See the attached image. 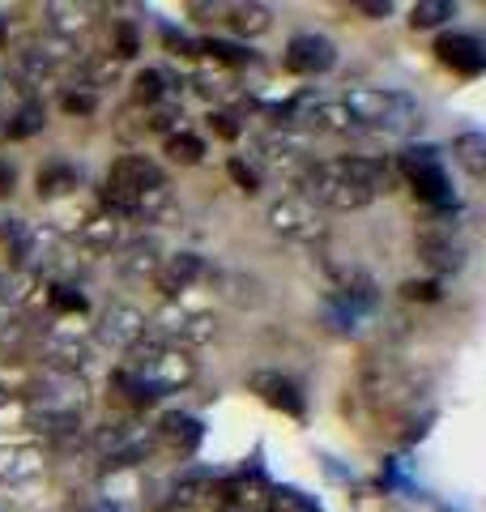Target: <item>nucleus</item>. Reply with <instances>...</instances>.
<instances>
[{"label":"nucleus","mask_w":486,"mask_h":512,"mask_svg":"<svg viewBox=\"0 0 486 512\" xmlns=\"http://www.w3.org/2000/svg\"><path fill=\"white\" fill-rule=\"evenodd\" d=\"M209 128H214L218 137H226V141H235V137H239V124H235L231 111H209Z\"/></svg>","instance_id":"58836bf2"},{"label":"nucleus","mask_w":486,"mask_h":512,"mask_svg":"<svg viewBox=\"0 0 486 512\" xmlns=\"http://www.w3.org/2000/svg\"><path fill=\"white\" fill-rule=\"evenodd\" d=\"M252 393L261 397L265 406L290 414V419H303V414H307V397L299 389V380H290L282 372H256L252 376Z\"/></svg>","instance_id":"f8f14e48"},{"label":"nucleus","mask_w":486,"mask_h":512,"mask_svg":"<svg viewBox=\"0 0 486 512\" xmlns=\"http://www.w3.org/2000/svg\"><path fill=\"white\" fill-rule=\"evenodd\" d=\"M158 440L180 448V453H197V444L205 440V427L197 414H184V410H171L158 419Z\"/></svg>","instance_id":"a211bd4d"},{"label":"nucleus","mask_w":486,"mask_h":512,"mask_svg":"<svg viewBox=\"0 0 486 512\" xmlns=\"http://www.w3.org/2000/svg\"><path fill=\"white\" fill-rule=\"evenodd\" d=\"M359 13H367V18H388L393 0H359Z\"/></svg>","instance_id":"ea45409f"},{"label":"nucleus","mask_w":486,"mask_h":512,"mask_svg":"<svg viewBox=\"0 0 486 512\" xmlns=\"http://www.w3.org/2000/svg\"><path fill=\"white\" fill-rule=\"evenodd\" d=\"M226 171H231V180L239 184V192H248V197H252V192H261V171L248 167L243 158H231V163H226Z\"/></svg>","instance_id":"72a5a7b5"},{"label":"nucleus","mask_w":486,"mask_h":512,"mask_svg":"<svg viewBox=\"0 0 486 512\" xmlns=\"http://www.w3.org/2000/svg\"><path fill=\"white\" fill-rule=\"evenodd\" d=\"M47 303H52L60 316H81L86 312V295H77L69 282H47Z\"/></svg>","instance_id":"7c9ffc66"},{"label":"nucleus","mask_w":486,"mask_h":512,"mask_svg":"<svg viewBox=\"0 0 486 512\" xmlns=\"http://www.w3.org/2000/svg\"><path fill=\"white\" fill-rule=\"evenodd\" d=\"M0 39H5V26H0Z\"/></svg>","instance_id":"37998d69"},{"label":"nucleus","mask_w":486,"mask_h":512,"mask_svg":"<svg viewBox=\"0 0 486 512\" xmlns=\"http://www.w3.org/2000/svg\"><path fill=\"white\" fill-rule=\"evenodd\" d=\"M5 192H13V167L0 163V197H5Z\"/></svg>","instance_id":"79ce46f5"},{"label":"nucleus","mask_w":486,"mask_h":512,"mask_svg":"<svg viewBox=\"0 0 486 512\" xmlns=\"http://www.w3.org/2000/svg\"><path fill=\"white\" fill-rule=\"evenodd\" d=\"M77 167H69L64 158H52V163H43L39 175H35V184H39V197L43 201H56V197H69V192L77 188Z\"/></svg>","instance_id":"412c9836"},{"label":"nucleus","mask_w":486,"mask_h":512,"mask_svg":"<svg viewBox=\"0 0 486 512\" xmlns=\"http://www.w3.org/2000/svg\"><path fill=\"white\" fill-rule=\"evenodd\" d=\"M162 94H167V77H162L158 69H141V73L133 77V99H137V103H150V107H154Z\"/></svg>","instance_id":"2f4dec72"},{"label":"nucleus","mask_w":486,"mask_h":512,"mask_svg":"<svg viewBox=\"0 0 486 512\" xmlns=\"http://www.w3.org/2000/svg\"><path fill=\"white\" fill-rule=\"evenodd\" d=\"M167 184V175H162V167L154 163V158L145 154H124L111 163L107 180H103V201L111 218H133L137 214V201L145 197L150 188H162Z\"/></svg>","instance_id":"20e7f679"},{"label":"nucleus","mask_w":486,"mask_h":512,"mask_svg":"<svg viewBox=\"0 0 486 512\" xmlns=\"http://www.w3.org/2000/svg\"><path fill=\"white\" fill-rule=\"evenodd\" d=\"M269 227L286 235V239H320V218H316V205L307 197H295V192H286V197L269 201Z\"/></svg>","instance_id":"1a4fd4ad"},{"label":"nucleus","mask_w":486,"mask_h":512,"mask_svg":"<svg viewBox=\"0 0 486 512\" xmlns=\"http://www.w3.org/2000/svg\"><path fill=\"white\" fill-rule=\"evenodd\" d=\"M269 504L278 508V512H320L312 500H303V495H299V491H290V487L273 491V495H269Z\"/></svg>","instance_id":"c9c22d12"},{"label":"nucleus","mask_w":486,"mask_h":512,"mask_svg":"<svg viewBox=\"0 0 486 512\" xmlns=\"http://www.w3.org/2000/svg\"><path fill=\"white\" fill-rule=\"evenodd\" d=\"M47 13V30H52L56 39H64V43H73L77 35H86V30L94 26V5H47L43 9Z\"/></svg>","instance_id":"6ab92c4d"},{"label":"nucleus","mask_w":486,"mask_h":512,"mask_svg":"<svg viewBox=\"0 0 486 512\" xmlns=\"http://www.w3.org/2000/svg\"><path fill=\"white\" fill-rule=\"evenodd\" d=\"M448 18H457V5H452V0H418V5L410 9V26L414 30H435V26H444Z\"/></svg>","instance_id":"cd10ccee"},{"label":"nucleus","mask_w":486,"mask_h":512,"mask_svg":"<svg viewBox=\"0 0 486 512\" xmlns=\"http://www.w3.org/2000/svg\"><path fill=\"white\" fill-rule=\"evenodd\" d=\"M201 52H209V56L222 60V64H248L252 60V52H243V47H235V43H222V39H205Z\"/></svg>","instance_id":"473e14b6"},{"label":"nucleus","mask_w":486,"mask_h":512,"mask_svg":"<svg viewBox=\"0 0 486 512\" xmlns=\"http://www.w3.org/2000/svg\"><path fill=\"white\" fill-rule=\"evenodd\" d=\"M333 64H337L333 39H324V35H295L286 43V69L290 73L316 77V73H329Z\"/></svg>","instance_id":"9b49d317"},{"label":"nucleus","mask_w":486,"mask_h":512,"mask_svg":"<svg viewBox=\"0 0 486 512\" xmlns=\"http://www.w3.org/2000/svg\"><path fill=\"white\" fill-rule=\"evenodd\" d=\"M307 124L316 128V133H350L354 120H350V111L346 103L337 99V103H312L307 107Z\"/></svg>","instance_id":"393cba45"},{"label":"nucleus","mask_w":486,"mask_h":512,"mask_svg":"<svg viewBox=\"0 0 486 512\" xmlns=\"http://www.w3.org/2000/svg\"><path fill=\"white\" fill-rule=\"evenodd\" d=\"M124 372H133L154 397H167V393L197 380V359L180 346H167L162 338H141L133 350H128Z\"/></svg>","instance_id":"f03ea898"},{"label":"nucleus","mask_w":486,"mask_h":512,"mask_svg":"<svg viewBox=\"0 0 486 512\" xmlns=\"http://www.w3.org/2000/svg\"><path fill=\"white\" fill-rule=\"evenodd\" d=\"M60 107L69 111V116H94L99 99H94V90H69V94L60 99Z\"/></svg>","instance_id":"e433bc0d"},{"label":"nucleus","mask_w":486,"mask_h":512,"mask_svg":"<svg viewBox=\"0 0 486 512\" xmlns=\"http://www.w3.org/2000/svg\"><path fill=\"white\" fill-rule=\"evenodd\" d=\"M43 124H47V111H43V103L30 99V103H22V107L9 116L5 133H9V141H26V137H35Z\"/></svg>","instance_id":"bb28decb"},{"label":"nucleus","mask_w":486,"mask_h":512,"mask_svg":"<svg viewBox=\"0 0 486 512\" xmlns=\"http://www.w3.org/2000/svg\"><path fill=\"white\" fill-rule=\"evenodd\" d=\"M397 171L405 175V184L418 192V201L435 205V210H444L452 201V188H448V175H444V163H440V150L435 146H414L397 158Z\"/></svg>","instance_id":"39448f33"},{"label":"nucleus","mask_w":486,"mask_h":512,"mask_svg":"<svg viewBox=\"0 0 486 512\" xmlns=\"http://www.w3.org/2000/svg\"><path fill=\"white\" fill-rule=\"evenodd\" d=\"M162 265V248H158V239L154 235H137V239H128V244L120 248V256H116V269L124 278H133V282H141V278H154V269Z\"/></svg>","instance_id":"dca6fc26"},{"label":"nucleus","mask_w":486,"mask_h":512,"mask_svg":"<svg viewBox=\"0 0 486 512\" xmlns=\"http://www.w3.org/2000/svg\"><path fill=\"white\" fill-rule=\"evenodd\" d=\"M171 124H175V111L158 107V111H154V120H150V128H171Z\"/></svg>","instance_id":"a19ab883"},{"label":"nucleus","mask_w":486,"mask_h":512,"mask_svg":"<svg viewBox=\"0 0 486 512\" xmlns=\"http://www.w3.org/2000/svg\"><path fill=\"white\" fill-rule=\"evenodd\" d=\"M401 295L410 303H435V299H440V282H405Z\"/></svg>","instance_id":"4c0bfd02"},{"label":"nucleus","mask_w":486,"mask_h":512,"mask_svg":"<svg viewBox=\"0 0 486 512\" xmlns=\"http://www.w3.org/2000/svg\"><path fill=\"white\" fill-rule=\"evenodd\" d=\"M214 282H218V295L231 303V308H248V312H256V308H265V303H269L265 282L256 278V274H243V269H218Z\"/></svg>","instance_id":"2eb2a0df"},{"label":"nucleus","mask_w":486,"mask_h":512,"mask_svg":"<svg viewBox=\"0 0 486 512\" xmlns=\"http://www.w3.org/2000/svg\"><path fill=\"white\" fill-rule=\"evenodd\" d=\"M363 316H367L363 303H354L346 295H329V303H324V320H329L333 333H359Z\"/></svg>","instance_id":"b1692460"},{"label":"nucleus","mask_w":486,"mask_h":512,"mask_svg":"<svg viewBox=\"0 0 486 512\" xmlns=\"http://www.w3.org/2000/svg\"><path fill=\"white\" fill-rule=\"evenodd\" d=\"M307 201H320L329 210H363L393 188V167H384L380 158H329V163H312L303 171Z\"/></svg>","instance_id":"f257e3e1"},{"label":"nucleus","mask_w":486,"mask_h":512,"mask_svg":"<svg viewBox=\"0 0 486 512\" xmlns=\"http://www.w3.org/2000/svg\"><path fill=\"white\" fill-rule=\"evenodd\" d=\"M154 325L162 333V342H167V346L180 342V350L214 342V333H218V320L209 312H188V308H175V303H167V308L154 316Z\"/></svg>","instance_id":"0eeeda50"},{"label":"nucleus","mask_w":486,"mask_h":512,"mask_svg":"<svg viewBox=\"0 0 486 512\" xmlns=\"http://www.w3.org/2000/svg\"><path fill=\"white\" fill-rule=\"evenodd\" d=\"M35 338V325L18 308H0V355H22Z\"/></svg>","instance_id":"4be33fe9"},{"label":"nucleus","mask_w":486,"mask_h":512,"mask_svg":"<svg viewBox=\"0 0 486 512\" xmlns=\"http://www.w3.org/2000/svg\"><path fill=\"white\" fill-rule=\"evenodd\" d=\"M346 111L354 128H376V133H388V137H405L423 124V111L410 94H397V90H371V86H359L346 94Z\"/></svg>","instance_id":"7ed1b4c3"},{"label":"nucleus","mask_w":486,"mask_h":512,"mask_svg":"<svg viewBox=\"0 0 486 512\" xmlns=\"http://www.w3.org/2000/svg\"><path fill=\"white\" fill-rule=\"evenodd\" d=\"M167 154H171V163L197 167L205 158V141L197 133H188V128H180V133H167Z\"/></svg>","instance_id":"c756f323"},{"label":"nucleus","mask_w":486,"mask_h":512,"mask_svg":"<svg viewBox=\"0 0 486 512\" xmlns=\"http://www.w3.org/2000/svg\"><path fill=\"white\" fill-rule=\"evenodd\" d=\"M418 256H423L435 274H457V269H465L469 248H465V239L452 231L444 218H435L431 227L418 231Z\"/></svg>","instance_id":"423d86ee"},{"label":"nucleus","mask_w":486,"mask_h":512,"mask_svg":"<svg viewBox=\"0 0 486 512\" xmlns=\"http://www.w3.org/2000/svg\"><path fill=\"white\" fill-rule=\"evenodd\" d=\"M39 278L30 274V269H13L9 278H0V308H18V303H26L30 295H35Z\"/></svg>","instance_id":"c85d7f7f"},{"label":"nucleus","mask_w":486,"mask_h":512,"mask_svg":"<svg viewBox=\"0 0 486 512\" xmlns=\"http://www.w3.org/2000/svg\"><path fill=\"white\" fill-rule=\"evenodd\" d=\"M452 154H457V163L474 175V180L486 175V137L482 133H461L457 141H452Z\"/></svg>","instance_id":"a878e982"},{"label":"nucleus","mask_w":486,"mask_h":512,"mask_svg":"<svg viewBox=\"0 0 486 512\" xmlns=\"http://www.w3.org/2000/svg\"><path fill=\"white\" fill-rule=\"evenodd\" d=\"M435 56H440V64H448L452 73H461V77H478L486 69V52H482V43L474 35H440L435 39Z\"/></svg>","instance_id":"4468645a"},{"label":"nucleus","mask_w":486,"mask_h":512,"mask_svg":"<svg viewBox=\"0 0 486 512\" xmlns=\"http://www.w3.org/2000/svg\"><path fill=\"white\" fill-rule=\"evenodd\" d=\"M43 470V448L39 444H0V483H26Z\"/></svg>","instance_id":"f3484780"},{"label":"nucleus","mask_w":486,"mask_h":512,"mask_svg":"<svg viewBox=\"0 0 486 512\" xmlns=\"http://www.w3.org/2000/svg\"><path fill=\"white\" fill-rule=\"evenodd\" d=\"M43 355H47V372H81L94 359V342L81 333L77 325H56L43 333Z\"/></svg>","instance_id":"6e6552de"},{"label":"nucleus","mask_w":486,"mask_h":512,"mask_svg":"<svg viewBox=\"0 0 486 512\" xmlns=\"http://www.w3.org/2000/svg\"><path fill=\"white\" fill-rule=\"evenodd\" d=\"M226 26H231L235 35H243V39H256V35H265V30L273 26V13L265 5H231L226 9Z\"/></svg>","instance_id":"5701e85b"},{"label":"nucleus","mask_w":486,"mask_h":512,"mask_svg":"<svg viewBox=\"0 0 486 512\" xmlns=\"http://www.w3.org/2000/svg\"><path fill=\"white\" fill-rule=\"evenodd\" d=\"M145 329H150V316H145L137 303H111L99 320V342L128 355V350L145 338Z\"/></svg>","instance_id":"9d476101"},{"label":"nucleus","mask_w":486,"mask_h":512,"mask_svg":"<svg viewBox=\"0 0 486 512\" xmlns=\"http://www.w3.org/2000/svg\"><path fill=\"white\" fill-rule=\"evenodd\" d=\"M205 274L209 269L197 252H175V256H162V265L154 269V282H158V291L167 295V303H175V295L188 291L192 282H201Z\"/></svg>","instance_id":"ddd939ff"},{"label":"nucleus","mask_w":486,"mask_h":512,"mask_svg":"<svg viewBox=\"0 0 486 512\" xmlns=\"http://www.w3.org/2000/svg\"><path fill=\"white\" fill-rule=\"evenodd\" d=\"M81 248H86L90 256H107L120 248V218L111 214H99V218H86L81 222Z\"/></svg>","instance_id":"aec40b11"},{"label":"nucleus","mask_w":486,"mask_h":512,"mask_svg":"<svg viewBox=\"0 0 486 512\" xmlns=\"http://www.w3.org/2000/svg\"><path fill=\"white\" fill-rule=\"evenodd\" d=\"M141 52V35L133 22H116V56L120 60H133Z\"/></svg>","instance_id":"f704fd0d"}]
</instances>
